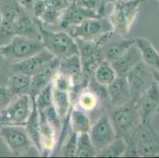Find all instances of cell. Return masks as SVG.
Wrapping results in <instances>:
<instances>
[{
  "mask_svg": "<svg viewBox=\"0 0 159 158\" xmlns=\"http://www.w3.org/2000/svg\"><path fill=\"white\" fill-rule=\"evenodd\" d=\"M40 33V40L44 49L48 51L53 56L62 59L79 53L77 43L68 33L63 31H50L44 27V25L37 18Z\"/></svg>",
  "mask_w": 159,
  "mask_h": 158,
  "instance_id": "6da1fadb",
  "label": "cell"
},
{
  "mask_svg": "<svg viewBox=\"0 0 159 158\" xmlns=\"http://www.w3.org/2000/svg\"><path fill=\"white\" fill-rule=\"evenodd\" d=\"M115 33L109 20L106 17L90 18L73 26L70 36L75 39L92 41L102 47L114 37Z\"/></svg>",
  "mask_w": 159,
  "mask_h": 158,
  "instance_id": "7a4b0ae2",
  "label": "cell"
},
{
  "mask_svg": "<svg viewBox=\"0 0 159 158\" xmlns=\"http://www.w3.org/2000/svg\"><path fill=\"white\" fill-rule=\"evenodd\" d=\"M146 0H117L113 2L109 21L116 35L124 37L129 33L137 15L139 6Z\"/></svg>",
  "mask_w": 159,
  "mask_h": 158,
  "instance_id": "3957f363",
  "label": "cell"
},
{
  "mask_svg": "<svg viewBox=\"0 0 159 158\" xmlns=\"http://www.w3.org/2000/svg\"><path fill=\"white\" fill-rule=\"evenodd\" d=\"M41 40L15 35L9 43L0 46V56L13 63L31 57L44 49Z\"/></svg>",
  "mask_w": 159,
  "mask_h": 158,
  "instance_id": "277c9868",
  "label": "cell"
},
{
  "mask_svg": "<svg viewBox=\"0 0 159 158\" xmlns=\"http://www.w3.org/2000/svg\"><path fill=\"white\" fill-rule=\"evenodd\" d=\"M109 117L116 138H123L127 141L139 127L137 121L139 118V112L137 103L130 101L127 104L116 107Z\"/></svg>",
  "mask_w": 159,
  "mask_h": 158,
  "instance_id": "5b68a950",
  "label": "cell"
},
{
  "mask_svg": "<svg viewBox=\"0 0 159 158\" xmlns=\"http://www.w3.org/2000/svg\"><path fill=\"white\" fill-rule=\"evenodd\" d=\"M33 110V99L30 94L18 95V97L0 113L2 125L25 127Z\"/></svg>",
  "mask_w": 159,
  "mask_h": 158,
  "instance_id": "8992f818",
  "label": "cell"
},
{
  "mask_svg": "<svg viewBox=\"0 0 159 158\" xmlns=\"http://www.w3.org/2000/svg\"><path fill=\"white\" fill-rule=\"evenodd\" d=\"M0 136L11 153L15 156H24L35 147L23 126L3 125Z\"/></svg>",
  "mask_w": 159,
  "mask_h": 158,
  "instance_id": "52a82bcc",
  "label": "cell"
},
{
  "mask_svg": "<svg viewBox=\"0 0 159 158\" xmlns=\"http://www.w3.org/2000/svg\"><path fill=\"white\" fill-rule=\"evenodd\" d=\"M75 39V38H74ZM79 48L82 72L89 78H93L95 70L104 59L102 47L92 41L75 39Z\"/></svg>",
  "mask_w": 159,
  "mask_h": 158,
  "instance_id": "ba28073f",
  "label": "cell"
},
{
  "mask_svg": "<svg viewBox=\"0 0 159 158\" xmlns=\"http://www.w3.org/2000/svg\"><path fill=\"white\" fill-rule=\"evenodd\" d=\"M89 134L96 150V155L97 153L103 150L116 138L110 117L107 114L100 116L91 126Z\"/></svg>",
  "mask_w": 159,
  "mask_h": 158,
  "instance_id": "9c48e42d",
  "label": "cell"
},
{
  "mask_svg": "<svg viewBox=\"0 0 159 158\" xmlns=\"http://www.w3.org/2000/svg\"><path fill=\"white\" fill-rule=\"evenodd\" d=\"M129 85L131 101L137 102L140 96L147 89L146 85H148L150 74L145 63L139 60L137 62L125 75Z\"/></svg>",
  "mask_w": 159,
  "mask_h": 158,
  "instance_id": "30bf717a",
  "label": "cell"
},
{
  "mask_svg": "<svg viewBox=\"0 0 159 158\" xmlns=\"http://www.w3.org/2000/svg\"><path fill=\"white\" fill-rule=\"evenodd\" d=\"M140 103L138 105L141 124L150 122V118L158 110L159 85L155 81H153L147 88L143 93L140 96Z\"/></svg>",
  "mask_w": 159,
  "mask_h": 158,
  "instance_id": "8fae6325",
  "label": "cell"
},
{
  "mask_svg": "<svg viewBox=\"0 0 159 158\" xmlns=\"http://www.w3.org/2000/svg\"><path fill=\"white\" fill-rule=\"evenodd\" d=\"M59 64L60 59L54 57L42 69L31 76V84L29 94L32 99H35L39 93L51 83L52 78L58 72Z\"/></svg>",
  "mask_w": 159,
  "mask_h": 158,
  "instance_id": "7c38bea8",
  "label": "cell"
},
{
  "mask_svg": "<svg viewBox=\"0 0 159 158\" xmlns=\"http://www.w3.org/2000/svg\"><path fill=\"white\" fill-rule=\"evenodd\" d=\"M20 4L18 1L6 0L0 6L2 15V25L0 27V37L7 38L14 37V25L20 16Z\"/></svg>",
  "mask_w": 159,
  "mask_h": 158,
  "instance_id": "4fadbf2b",
  "label": "cell"
},
{
  "mask_svg": "<svg viewBox=\"0 0 159 158\" xmlns=\"http://www.w3.org/2000/svg\"><path fill=\"white\" fill-rule=\"evenodd\" d=\"M109 106L116 108L131 101L129 85L126 77L117 75L115 80L107 87Z\"/></svg>",
  "mask_w": 159,
  "mask_h": 158,
  "instance_id": "5bb4252c",
  "label": "cell"
},
{
  "mask_svg": "<svg viewBox=\"0 0 159 158\" xmlns=\"http://www.w3.org/2000/svg\"><path fill=\"white\" fill-rule=\"evenodd\" d=\"M90 18H101L97 13L82 8L75 2H71L70 6L63 11L60 21V27L66 29L70 26H75Z\"/></svg>",
  "mask_w": 159,
  "mask_h": 158,
  "instance_id": "9a60e30c",
  "label": "cell"
},
{
  "mask_svg": "<svg viewBox=\"0 0 159 158\" xmlns=\"http://www.w3.org/2000/svg\"><path fill=\"white\" fill-rule=\"evenodd\" d=\"M54 57L55 56H53L48 51L44 48L42 51L28 59L19 63H14V69L18 73L33 76L48 64Z\"/></svg>",
  "mask_w": 159,
  "mask_h": 158,
  "instance_id": "2e32d148",
  "label": "cell"
},
{
  "mask_svg": "<svg viewBox=\"0 0 159 158\" xmlns=\"http://www.w3.org/2000/svg\"><path fill=\"white\" fill-rule=\"evenodd\" d=\"M135 43L143 62L152 70L159 72V52L150 40L144 37H135Z\"/></svg>",
  "mask_w": 159,
  "mask_h": 158,
  "instance_id": "e0dca14e",
  "label": "cell"
},
{
  "mask_svg": "<svg viewBox=\"0 0 159 158\" xmlns=\"http://www.w3.org/2000/svg\"><path fill=\"white\" fill-rule=\"evenodd\" d=\"M135 45V39H122L108 43L102 46L104 59L112 63L124 56L132 46Z\"/></svg>",
  "mask_w": 159,
  "mask_h": 158,
  "instance_id": "ac0fdd59",
  "label": "cell"
},
{
  "mask_svg": "<svg viewBox=\"0 0 159 158\" xmlns=\"http://www.w3.org/2000/svg\"><path fill=\"white\" fill-rule=\"evenodd\" d=\"M40 146L41 156H48L51 154L56 145V130L42 115H40Z\"/></svg>",
  "mask_w": 159,
  "mask_h": 158,
  "instance_id": "d6986e66",
  "label": "cell"
},
{
  "mask_svg": "<svg viewBox=\"0 0 159 158\" xmlns=\"http://www.w3.org/2000/svg\"><path fill=\"white\" fill-rule=\"evenodd\" d=\"M14 35L40 40V33L37 20L27 15L19 16L14 22Z\"/></svg>",
  "mask_w": 159,
  "mask_h": 158,
  "instance_id": "ffe728a7",
  "label": "cell"
},
{
  "mask_svg": "<svg viewBox=\"0 0 159 158\" xmlns=\"http://www.w3.org/2000/svg\"><path fill=\"white\" fill-rule=\"evenodd\" d=\"M69 124L70 130L77 134L89 133L92 126L87 113L80 108L74 107L69 113Z\"/></svg>",
  "mask_w": 159,
  "mask_h": 158,
  "instance_id": "44dd1931",
  "label": "cell"
},
{
  "mask_svg": "<svg viewBox=\"0 0 159 158\" xmlns=\"http://www.w3.org/2000/svg\"><path fill=\"white\" fill-rule=\"evenodd\" d=\"M29 137L33 142L37 152L41 155V146H40V123L38 110L36 106L35 101L33 100V110L25 125Z\"/></svg>",
  "mask_w": 159,
  "mask_h": 158,
  "instance_id": "7402d4cb",
  "label": "cell"
},
{
  "mask_svg": "<svg viewBox=\"0 0 159 158\" xmlns=\"http://www.w3.org/2000/svg\"><path fill=\"white\" fill-rule=\"evenodd\" d=\"M52 104L56 108L61 120H66L68 116L72 107L71 97L69 92L61 91L54 89L52 87Z\"/></svg>",
  "mask_w": 159,
  "mask_h": 158,
  "instance_id": "603a6c76",
  "label": "cell"
},
{
  "mask_svg": "<svg viewBox=\"0 0 159 158\" xmlns=\"http://www.w3.org/2000/svg\"><path fill=\"white\" fill-rule=\"evenodd\" d=\"M58 72L71 78L80 74L82 72V68L79 53L60 59Z\"/></svg>",
  "mask_w": 159,
  "mask_h": 158,
  "instance_id": "cb8c5ba5",
  "label": "cell"
},
{
  "mask_svg": "<svg viewBox=\"0 0 159 158\" xmlns=\"http://www.w3.org/2000/svg\"><path fill=\"white\" fill-rule=\"evenodd\" d=\"M117 77L116 72L108 61L103 60L95 70L93 78L97 83L108 87Z\"/></svg>",
  "mask_w": 159,
  "mask_h": 158,
  "instance_id": "d4e9b609",
  "label": "cell"
},
{
  "mask_svg": "<svg viewBox=\"0 0 159 158\" xmlns=\"http://www.w3.org/2000/svg\"><path fill=\"white\" fill-rule=\"evenodd\" d=\"M98 97L89 86L82 89L76 97L75 102L78 104L77 108L85 112H92L96 109L98 104Z\"/></svg>",
  "mask_w": 159,
  "mask_h": 158,
  "instance_id": "484cf974",
  "label": "cell"
},
{
  "mask_svg": "<svg viewBox=\"0 0 159 158\" xmlns=\"http://www.w3.org/2000/svg\"><path fill=\"white\" fill-rule=\"evenodd\" d=\"M134 46H132V47H131L124 56H121L120 59H116V60L110 63V64L112 65L113 69L115 70V71L116 72L117 75L125 76L126 74L128 73V70H129L137 62L139 61V59H136V56H135V55L131 54V52H132V49Z\"/></svg>",
  "mask_w": 159,
  "mask_h": 158,
  "instance_id": "4316f807",
  "label": "cell"
},
{
  "mask_svg": "<svg viewBox=\"0 0 159 158\" xmlns=\"http://www.w3.org/2000/svg\"><path fill=\"white\" fill-rule=\"evenodd\" d=\"M128 148V142L123 138H116L113 142L97 153L96 156L105 157H117L124 156Z\"/></svg>",
  "mask_w": 159,
  "mask_h": 158,
  "instance_id": "83f0119b",
  "label": "cell"
},
{
  "mask_svg": "<svg viewBox=\"0 0 159 158\" xmlns=\"http://www.w3.org/2000/svg\"><path fill=\"white\" fill-rule=\"evenodd\" d=\"M76 156H80V157L96 156V150L91 142L89 133H82L78 134Z\"/></svg>",
  "mask_w": 159,
  "mask_h": 158,
  "instance_id": "f1b7e54d",
  "label": "cell"
},
{
  "mask_svg": "<svg viewBox=\"0 0 159 158\" xmlns=\"http://www.w3.org/2000/svg\"><path fill=\"white\" fill-rule=\"evenodd\" d=\"M11 91L17 95L28 93L30 92L31 76L22 73L13 75L11 78Z\"/></svg>",
  "mask_w": 159,
  "mask_h": 158,
  "instance_id": "f546056e",
  "label": "cell"
},
{
  "mask_svg": "<svg viewBox=\"0 0 159 158\" xmlns=\"http://www.w3.org/2000/svg\"><path fill=\"white\" fill-rule=\"evenodd\" d=\"M74 2L80 6L82 8L97 13L101 17H105V4L107 2L105 1H102V0H75Z\"/></svg>",
  "mask_w": 159,
  "mask_h": 158,
  "instance_id": "4dcf8cb0",
  "label": "cell"
},
{
  "mask_svg": "<svg viewBox=\"0 0 159 158\" xmlns=\"http://www.w3.org/2000/svg\"><path fill=\"white\" fill-rule=\"evenodd\" d=\"M38 112L40 115H42L45 118V120L56 129V130L61 131L62 127H63L61 118L56 111L53 104L46 107L43 111H38Z\"/></svg>",
  "mask_w": 159,
  "mask_h": 158,
  "instance_id": "1f68e13d",
  "label": "cell"
},
{
  "mask_svg": "<svg viewBox=\"0 0 159 158\" xmlns=\"http://www.w3.org/2000/svg\"><path fill=\"white\" fill-rule=\"evenodd\" d=\"M77 136L78 134L70 131L67 138L64 139L61 145L62 155L63 156H76L77 151Z\"/></svg>",
  "mask_w": 159,
  "mask_h": 158,
  "instance_id": "d6a6232c",
  "label": "cell"
},
{
  "mask_svg": "<svg viewBox=\"0 0 159 158\" xmlns=\"http://www.w3.org/2000/svg\"><path fill=\"white\" fill-rule=\"evenodd\" d=\"M51 85L54 89L61 91H66L69 93L71 91L73 86L71 77L62 74L59 72H57L52 78Z\"/></svg>",
  "mask_w": 159,
  "mask_h": 158,
  "instance_id": "836d02e7",
  "label": "cell"
},
{
  "mask_svg": "<svg viewBox=\"0 0 159 158\" xmlns=\"http://www.w3.org/2000/svg\"><path fill=\"white\" fill-rule=\"evenodd\" d=\"M63 14V11L61 10L47 7L44 12L37 19L40 20L43 25H57L60 23Z\"/></svg>",
  "mask_w": 159,
  "mask_h": 158,
  "instance_id": "e575fe53",
  "label": "cell"
},
{
  "mask_svg": "<svg viewBox=\"0 0 159 158\" xmlns=\"http://www.w3.org/2000/svg\"><path fill=\"white\" fill-rule=\"evenodd\" d=\"M34 100L36 106L38 111H43L46 107L52 104V85L51 83L43 89L36 97Z\"/></svg>",
  "mask_w": 159,
  "mask_h": 158,
  "instance_id": "d590c367",
  "label": "cell"
},
{
  "mask_svg": "<svg viewBox=\"0 0 159 158\" xmlns=\"http://www.w3.org/2000/svg\"><path fill=\"white\" fill-rule=\"evenodd\" d=\"M46 7L64 11L71 4L70 0H42Z\"/></svg>",
  "mask_w": 159,
  "mask_h": 158,
  "instance_id": "8d00e7d4",
  "label": "cell"
},
{
  "mask_svg": "<svg viewBox=\"0 0 159 158\" xmlns=\"http://www.w3.org/2000/svg\"><path fill=\"white\" fill-rule=\"evenodd\" d=\"M21 6L28 11H32L33 5L35 3L36 0H17Z\"/></svg>",
  "mask_w": 159,
  "mask_h": 158,
  "instance_id": "74e56055",
  "label": "cell"
},
{
  "mask_svg": "<svg viewBox=\"0 0 159 158\" xmlns=\"http://www.w3.org/2000/svg\"><path fill=\"white\" fill-rule=\"evenodd\" d=\"M151 73H152V76L154 78V80L157 83V85H159V72L155 70L151 69Z\"/></svg>",
  "mask_w": 159,
  "mask_h": 158,
  "instance_id": "f35d334b",
  "label": "cell"
},
{
  "mask_svg": "<svg viewBox=\"0 0 159 158\" xmlns=\"http://www.w3.org/2000/svg\"><path fill=\"white\" fill-rule=\"evenodd\" d=\"M2 25V15H1V12H0V27Z\"/></svg>",
  "mask_w": 159,
  "mask_h": 158,
  "instance_id": "ab89813d",
  "label": "cell"
},
{
  "mask_svg": "<svg viewBox=\"0 0 159 158\" xmlns=\"http://www.w3.org/2000/svg\"><path fill=\"white\" fill-rule=\"evenodd\" d=\"M2 126H3V125H2V124H1V123H0V130H1V128H2Z\"/></svg>",
  "mask_w": 159,
  "mask_h": 158,
  "instance_id": "60d3db41",
  "label": "cell"
},
{
  "mask_svg": "<svg viewBox=\"0 0 159 158\" xmlns=\"http://www.w3.org/2000/svg\"><path fill=\"white\" fill-rule=\"evenodd\" d=\"M102 1H105V2H106V0H102Z\"/></svg>",
  "mask_w": 159,
  "mask_h": 158,
  "instance_id": "b9f144b4",
  "label": "cell"
},
{
  "mask_svg": "<svg viewBox=\"0 0 159 158\" xmlns=\"http://www.w3.org/2000/svg\"><path fill=\"white\" fill-rule=\"evenodd\" d=\"M158 1H159V0H158Z\"/></svg>",
  "mask_w": 159,
  "mask_h": 158,
  "instance_id": "7bdbcfd3",
  "label": "cell"
}]
</instances>
